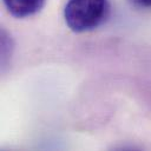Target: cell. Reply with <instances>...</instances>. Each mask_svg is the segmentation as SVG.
I'll list each match as a JSON object with an SVG mask.
<instances>
[{"mask_svg": "<svg viewBox=\"0 0 151 151\" xmlns=\"http://www.w3.org/2000/svg\"><path fill=\"white\" fill-rule=\"evenodd\" d=\"M8 13L15 18H28L41 11L46 0H2Z\"/></svg>", "mask_w": 151, "mask_h": 151, "instance_id": "obj_2", "label": "cell"}, {"mask_svg": "<svg viewBox=\"0 0 151 151\" xmlns=\"http://www.w3.org/2000/svg\"><path fill=\"white\" fill-rule=\"evenodd\" d=\"M109 0H67L64 19L67 27L76 32H88L99 27L109 17Z\"/></svg>", "mask_w": 151, "mask_h": 151, "instance_id": "obj_1", "label": "cell"}, {"mask_svg": "<svg viewBox=\"0 0 151 151\" xmlns=\"http://www.w3.org/2000/svg\"><path fill=\"white\" fill-rule=\"evenodd\" d=\"M132 5L140 8H149L151 7V0H129Z\"/></svg>", "mask_w": 151, "mask_h": 151, "instance_id": "obj_3", "label": "cell"}]
</instances>
